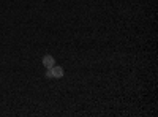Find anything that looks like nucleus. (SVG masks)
<instances>
[{
  "label": "nucleus",
  "mask_w": 158,
  "mask_h": 117,
  "mask_svg": "<svg viewBox=\"0 0 158 117\" xmlns=\"http://www.w3.org/2000/svg\"><path fill=\"white\" fill-rule=\"evenodd\" d=\"M49 71H51V76L56 77V79H60V77L63 76V73H65L62 67H56V65H54V67H51Z\"/></svg>",
  "instance_id": "nucleus-1"
},
{
  "label": "nucleus",
  "mask_w": 158,
  "mask_h": 117,
  "mask_svg": "<svg viewBox=\"0 0 158 117\" xmlns=\"http://www.w3.org/2000/svg\"><path fill=\"white\" fill-rule=\"evenodd\" d=\"M43 65H44V68H51V67H54V65H56L54 57L49 56V54H46V56L43 57Z\"/></svg>",
  "instance_id": "nucleus-2"
}]
</instances>
